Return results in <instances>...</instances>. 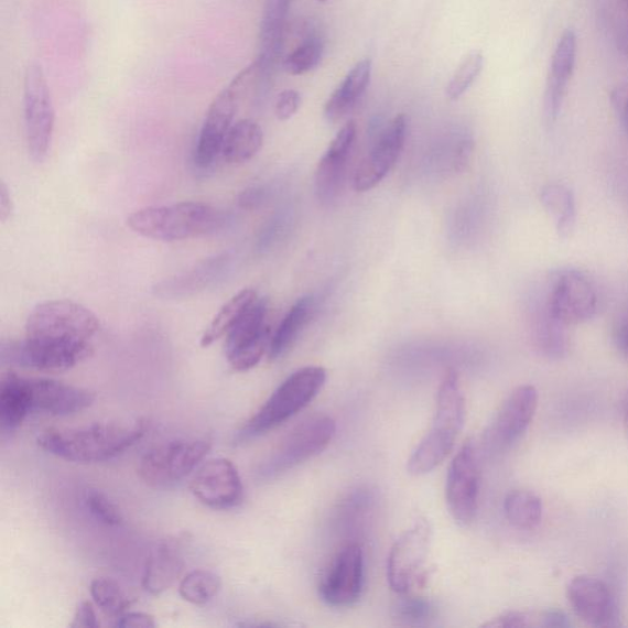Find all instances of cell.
<instances>
[{"label":"cell","mask_w":628,"mask_h":628,"mask_svg":"<svg viewBox=\"0 0 628 628\" xmlns=\"http://www.w3.org/2000/svg\"><path fill=\"white\" fill-rule=\"evenodd\" d=\"M99 329V320L80 303L43 302L28 317L25 339L2 345V361L43 372H66L91 356V340Z\"/></svg>","instance_id":"1"},{"label":"cell","mask_w":628,"mask_h":628,"mask_svg":"<svg viewBox=\"0 0 628 628\" xmlns=\"http://www.w3.org/2000/svg\"><path fill=\"white\" fill-rule=\"evenodd\" d=\"M148 427L145 419H137L96 422L74 429H48L37 437V445L67 462L102 463L133 447L145 436Z\"/></svg>","instance_id":"2"},{"label":"cell","mask_w":628,"mask_h":628,"mask_svg":"<svg viewBox=\"0 0 628 628\" xmlns=\"http://www.w3.org/2000/svg\"><path fill=\"white\" fill-rule=\"evenodd\" d=\"M270 85L257 61L249 64L236 75L232 82L215 97L209 106L207 116L194 150V164L198 169H210L216 159L221 155L227 133L234 126V119L247 97L263 94Z\"/></svg>","instance_id":"3"},{"label":"cell","mask_w":628,"mask_h":628,"mask_svg":"<svg viewBox=\"0 0 628 628\" xmlns=\"http://www.w3.org/2000/svg\"><path fill=\"white\" fill-rule=\"evenodd\" d=\"M226 216L209 204L183 202L149 207L129 215V229L151 240L175 242L214 234L221 229Z\"/></svg>","instance_id":"4"},{"label":"cell","mask_w":628,"mask_h":628,"mask_svg":"<svg viewBox=\"0 0 628 628\" xmlns=\"http://www.w3.org/2000/svg\"><path fill=\"white\" fill-rule=\"evenodd\" d=\"M465 400L456 371H448L443 378L437 394L435 419L426 436L408 462V472L421 476L436 469L456 446L464 426Z\"/></svg>","instance_id":"5"},{"label":"cell","mask_w":628,"mask_h":628,"mask_svg":"<svg viewBox=\"0 0 628 628\" xmlns=\"http://www.w3.org/2000/svg\"><path fill=\"white\" fill-rule=\"evenodd\" d=\"M326 381L327 371L320 366L303 367L292 373L237 432L236 443H246L283 425L318 396Z\"/></svg>","instance_id":"6"},{"label":"cell","mask_w":628,"mask_h":628,"mask_svg":"<svg viewBox=\"0 0 628 628\" xmlns=\"http://www.w3.org/2000/svg\"><path fill=\"white\" fill-rule=\"evenodd\" d=\"M337 424L331 416H313L292 430L280 445L259 465V479L272 480L318 456L329 446Z\"/></svg>","instance_id":"7"},{"label":"cell","mask_w":628,"mask_h":628,"mask_svg":"<svg viewBox=\"0 0 628 628\" xmlns=\"http://www.w3.org/2000/svg\"><path fill=\"white\" fill-rule=\"evenodd\" d=\"M210 448L212 441L207 438H182L162 443L140 458L138 476L153 487L175 485L198 467Z\"/></svg>","instance_id":"8"},{"label":"cell","mask_w":628,"mask_h":628,"mask_svg":"<svg viewBox=\"0 0 628 628\" xmlns=\"http://www.w3.org/2000/svg\"><path fill=\"white\" fill-rule=\"evenodd\" d=\"M24 119L29 154L41 164L48 156L56 113L46 74L37 62L30 63L25 72Z\"/></svg>","instance_id":"9"},{"label":"cell","mask_w":628,"mask_h":628,"mask_svg":"<svg viewBox=\"0 0 628 628\" xmlns=\"http://www.w3.org/2000/svg\"><path fill=\"white\" fill-rule=\"evenodd\" d=\"M431 540L430 523L419 519L396 541L387 565L389 586L396 593L405 595L425 582Z\"/></svg>","instance_id":"10"},{"label":"cell","mask_w":628,"mask_h":628,"mask_svg":"<svg viewBox=\"0 0 628 628\" xmlns=\"http://www.w3.org/2000/svg\"><path fill=\"white\" fill-rule=\"evenodd\" d=\"M481 485L480 451L470 440L453 458L447 475L446 500L453 518L463 526L478 512Z\"/></svg>","instance_id":"11"},{"label":"cell","mask_w":628,"mask_h":628,"mask_svg":"<svg viewBox=\"0 0 628 628\" xmlns=\"http://www.w3.org/2000/svg\"><path fill=\"white\" fill-rule=\"evenodd\" d=\"M268 301L257 300L227 334L225 353L235 371L252 370L269 351L270 328L266 323Z\"/></svg>","instance_id":"12"},{"label":"cell","mask_w":628,"mask_h":628,"mask_svg":"<svg viewBox=\"0 0 628 628\" xmlns=\"http://www.w3.org/2000/svg\"><path fill=\"white\" fill-rule=\"evenodd\" d=\"M598 297L591 281L577 270L561 272L549 292L546 311L563 326H576L593 318Z\"/></svg>","instance_id":"13"},{"label":"cell","mask_w":628,"mask_h":628,"mask_svg":"<svg viewBox=\"0 0 628 628\" xmlns=\"http://www.w3.org/2000/svg\"><path fill=\"white\" fill-rule=\"evenodd\" d=\"M194 497L215 511L231 510L243 501L245 487L236 465L226 458L204 463L191 481Z\"/></svg>","instance_id":"14"},{"label":"cell","mask_w":628,"mask_h":628,"mask_svg":"<svg viewBox=\"0 0 628 628\" xmlns=\"http://www.w3.org/2000/svg\"><path fill=\"white\" fill-rule=\"evenodd\" d=\"M539 394L533 386H521L505 400L492 424L487 429L484 445L489 451L510 447L523 433L535 416Z\"/></svg>","instance_id":"15"},{"label":"cell","mask_w":628,"mask_h":628,"mask_svg":"<svg viewBox=\"0 0 628 628\" xmlns=\"http://www.w3.org/2000/svg\"><path fill=\"white\" fill-rule=\"evenodd\" d=\"M364 551L351 543L342 549L321 584V597L333 608H346L361 597L364 587Z\"/></svg>","instance_id":"16"},{"label":"cell","mask_w":628,"mask_h":628,"mask_svg":"<svg viewBox=\"0 0 628 628\" xmlns=\"http://www.w3.org/2000/svg\"><path fill=\"white\" fill-rule=\"evenodd\" d=\"M25 387L31 414L69 416L90 408L96 399L88 389L47 378H26Z\"/></svg>","instance_id":"17"},{"label":"cell","mask_w":628,"mask_h":628,"mask_svg":"<svg viewBox=\"0 0 628 628\" xmlns=\"http://www.w3.org/2000/svg\"><path fill=\"white\" fill-rule=\"evenodd\" d=\"M408 118L397 116L378 138L376 145L357 169L354 177L356 192H367L380 184L393 169L405 145Z\"/></svg>","instance_id":"18"},{"label":"cell","mask_w":628,"mask_h":628,"mask_svg":"<svg viewBox=\"0 0 628 628\" xmlns=\"http://www.w3.org/2000/svg\"><path fill=\"white\" fill-rule=\"evenodd\" d=\"M567 598L573 611L592 626H614L617 608L608 584L589 576H578L569 584Z\"/></svg>","instance_id":"19"},{"label":"cell","mask_w":628,"mask_h":628,"mask_svg":"<svg viewBox=\"0 0 628 628\" xmlns=\"http://www.w3.org/2000/svg\"><path fill=\"white\" fill-rule=\"evenodd\" d=\"M577 58V35L567 29L560 37L552 54L546 80L544 112L549 124L557 121L563 102L569 91V84L575 71Z\"/></svg>","instance_id":"20"},{"label":"cell","mask_w":628,"mask_h":628,"mask_svg":"<svg viewBox=\"0 0 628 628\" xmlns=\"http://www.w3.org/2000/svg\"><path fill=\"white\" fill-rule=\"evenodd\" d=\"M356 133L355 122L346 123L334 138L327 153L320 160L316 171V193L323 204H331L339 196Z\"/></svg>","instance_id":"21"},{"label":"cell","mask_w":628,"mask_h":628,"mask_svg":"<svg viewBox=\"0 0 628 628\" xmlns=\"http://www.w3.org/2000/svg\"><path fill=\"white\" fill-rule=\"evenodd\" d=\"M231 262L232 257L230 253L205 259V261L186 270V272L162 280L154 288L155 295L167 300L196 295L223 279L231 269Z\"/></svg>","instance_id":"22"},{"label":"cell","mask_w":628,"mask_h":628,"mask_svg":"<svg viewBox=\"0 0 628 628\" xmlns=\"http://www.w3.org/2000/svg\"><path fill=\"white\" fill-rule=\"evenodd\" d=\"M292 0H267L256 59L268 78L273 75L283 56L288 15Z\"/></svg>","instance_id":"23"},{"label":"cell","mask_w":628,"mask_h":628,"mask_svg":"<svg viewBox=\"0 0 628 628\" xmlns=\"http://www.w3.org/2000/svg\"><path fill=\"white\" fill-rule=\"evenodd\" d=\"M183 569L184 556L178 541H161L145 561L142 586L151 595L164 593L176 583Z\"/></svg>","instance_id":"24"},{"label":"cell","mask_w":628,"mask_h":628,"mask_svg":"<svg viewBox=\"0 0 628 628\" xmlns=\"http://www.w3.org/2000/svg\"><path fill=\"white\" fill-rule=\"evenodd\" d=\"M371 72L372 63L370 59L355 64V67L346 75L344 82L332 94L326 107H324V116L328 122L337 123L353 110L370 84Z\"/></svg>","instance_id":"25"},{"label":"cell","mask_w":628,"mask_h":628,"mask_svg":"<svg viewBox=\"0 0 628 628\" xmlns=\"http://www.w3.org/2000/svg\"><path fill=\"white\" fill-rule=\"evenodd\" d=\"M31 415L25 377L8 372L0 382V426L3 432H14Z\"/></svg>","instance_id":"26"},{"label":"cell","mask_w":628,"mask_h":628,"mask_svg":"<svg viewBox=\"0 0 628 628\" xmlns=\"http://www.w3.org/2000/svg\"><path fill=\"white\" fill-rule=\"evenodd\" d=\"M263 142L262 127L252 119H241L227 133L221 156L231 165L245 164L261 151Z\"/></svg>","instance_id":"27"},{"label":"cell","mask_w":628,"mask_h":628,"mask_svg":"<svg viewBox=\"0 0 628 628\" xmlns=\"http://www.w3.org/2000/svg\"><path fill=\"white\" fill-rule=\"evenodd\" d=\"M540 202L555 219L559 237L569 238L575 230L577 205L575 194L563 184H548L540 192Z\"/></svg>","instance_id":"28"},{"label":"cell","mask_w":628,"mask_h":628,"mask_svg":"<svg viewBox=\"0 0 628 628\" xmlns=\"http://www.w3.org/2000/svg\"><path fill=\"white\" fill-rule=\"evenodd\" d=\"M313 312V297L306 296L297 300L290 308L283 322L280 323L275 334L270 340L269 359L274 361L284 356L296 342L300 333L306 327Z\"/></svg>","instance_id":"29"},{"label":"cell","mask_w":628,"mask_h":628,"mask_svg":"<svg viewBox=\"0 0 628 628\" xmlns=\"http://www.w3.org/2000/svg\"><path fill=\"white\" fill-rule=\"evenodd\" d=\"M258 300L257 292L253 289H245L220 308L210 322L207 329L202 335L201 345L203 348H209L215 342H218L230 333L236 323L241 320L243 314Z\"/></svg>","instance_id":"30"},{"label":"cell","mask_w":628,"mask_h":628,"mask_svg":"<svg viewBox=\"0 0 628 628\" xmlns=\"http://www.w3.org/2000/svg\"><path fill=\"white\" fill-rule=\"evenodd\" d=\"M505 515L513 527L523 530L537 528L543 518V502L533 492L516 490L505 498Z\"/></svg>","instance_id":"31"},{"label":"cell","mask_w":628,"mask_h":628,"mask_svg":"<svg viewBox=\"0 0 628 628\" xmlns=\"http://www.w3.org/2000/svg\"><path fill=\"white\" fill-rule=\"evenodd\" d=\"M324 52V42L312 26L306 29L301 45L283 61L284 69L291 75H303L318 67Z\"/></svg>","instance_id":"32"},{"label":"cell","mask_w":628,"mask_h":628,"mask_svg":"<svg viewBox=\"0 0 628 628\" xmlns=\"http://www.w3.org/2000/svg\"><path fill=\"white\" fill-rule=\"evenodd\" d=\"M221 589V578L209 570H194L180 583L183 600L194 605L212 602Z\"/></svg>","instance_id":"33"},{"label":"cell","mask_w":628,"mask_h":628,"mask_svg":"<svg viewBox=\"0 0 628 628\" xmlns=\"http://www.w3.org/2000/svg\"><path fill=\"white\" fill-rule=\"evenodd\" d=\"M91 597L97 606L106 614L118 617L132 605L124 589L112 578H96L90 584Z\"/></svg>","instance_id":"34"},{"label":"cell","mask_w":628,"mask_h":628,"mask_svg":"<svg viewBox=\"0 0 628 628\" xmlns=\"http://www.w3.org/2000/svg\"><path fill=\"white\" fill-rule=\"evenodd\" d=\"M484 68V56L480 52H473L465 58L447 86V96L451 100H458L467 93Z\"/></svg>","instance_id":"35"},{"label":"cell","mask_w":628,"mask_h":628,"mask_svg":"<svg viewBox=\"0 0 628 628\" xmlns=\"http://www.w3.org/2000/svg\"><path fill=\"white\" fill-rule=\"evenodd\" d=\"M396 619L405 625L426 624L435 614V608L425 598H404L396 606Z\"/></svg>","instance_id":"36"},{"label":"cell","mask_w":628,"mask_h":628,"mask_svg":"<svg viewBox=\"0 0 628 628\" xmlns=\"http://www.w3.org/2000/svg\"><path fill=\"white\" fill-rule=\"evenodd\" d=\"M85 504L97 521L110 527H119L123 523L121 511L106 495L97 491L89 492L85 498Z\"/></svg>","instance_id":"37"},{"label":"cell","mask_w":628,"mask_h":628,"mask_svg":"<svg viewBox=\"0 0 628 628\" xmlns=\"http://www.w3.org/2000/svg\"><path fill=\"white\" fill-rule=\"evenodd\" d=\"M534 616L524 611H507L494 617L484 627L490 628H522L537 626Z\"/></svg>","instance_id":"38"},{"label":"cell","mask_w":628,"mask_h":628,"mask_svg":"<svg viewBox=\"0 0 628 628\" xmlns=\"http://www.w3.org/2000/svg\"><path fill=\"white\" fill-rule=\"evenodd\" d=\"M301 105V96L296 90H285L278 96L275 116L279 121H289L294 117Z\"/></svg>","instance_id":"39"},{"label":"cell","mask_w":628,"mask_h":628,"mask_svg":"<svg viewBox=\"0 0 628 628\" xmlns=\"http://www.w3.org/2000/svg\"><path fill=\"white\" fill-rule=\"evenodd\" d=\"M116 627L119 628H155V617L145 613L126 611L116 617Z\"/></svg>","instance_id":"40"},{"label":"cell","mask_w":628,"mask_h":628,"mask_svg":"<svg viewBox=\"0 0 628 628\" xmlns=\"http://www.w3.org/2000/svg\"><path fill=\"white\" fill-rule=\"evenodd\" d=\"M611 104L628 134V83L616 86L611 93Z\"/></svg>","instance_id":"41"},{"label":"cell","mask_w":628,"mask_h":628,"mask_svg":"<svg viewBox=\"0 0 628 628\" xmlns=\"http://www.w3.org/2000/svg\"><path fill=\"white\" fill-rule=\"evenodd\" d=\"M474 149L475 144L473 139L465 138L461 140L456 149V153H454V159H453L454 171L458 173H464L465 171L469 170L474 156Z\"/></svg>","instance_id":"42"},{"label":"cell","mask_w":628,"mask_h":628,"mask_svg":"<svg viewBox=\"0 0 628 628\" xmlns=\"http://www.w3.org/2000/svg\"><path fill=\"white\" fill-rule=\"evenodd\" d=\"M100 626L99 619H97L96 611L90 602H82L78 605L77 610H75L73 622L71 627L73 628H97Z\"/></svg>","instance_id":"43"},{"label":"cell","mask_w":628,"mask_h":628,"mask_svg":"<svg viewBox=\"0 0 628 628\" xmlns=\"http://www.w3.org/2000/svg\"><path fill=\"white\" fill-rule=\"evenodd\" d=\"M538 626L541 627H569L571 622L565 613L560 610H549L541 615L538 619Z\"/></svg>","instance_id":"44"},{"label":"cell","mask_w":628,"mask_h":628,"mask_svg":"<svg viewBox=\"0 0 628 628\" xmlns=\"http://www.w3.org/2000/svg\"><path fill=\"white\" fill-rule=\"evenodd\" d=\"M14 213V203L6 182L0 183V220L7 223Z\"/></svg>","instance_id":"45"},{"label":"cell","mask_w":628,"mask_h":628,"mask_svg":"<svg viewBox=\"0 0 628 628\" xmlns=\"http://www.w3.org/2000/svg\"><path fill=\"white\" fill-rule=\"evenodd\" d=\"M264 199V191L253 187L245 191L240 196V205L246 209L257 208Z\"/></svg>","instance_id":"46"},{"label":"cell","mask_w":628,"mask_h":628,"mask_svg":"<svg viewBox=\"0 0 628 628\" xmlns=\"http://www.w3.org/2000/svg\"><path fill=\"white\" fill-rule=\"evenodd\" d=\"M617 47L628 57V26H625L617 32Z\"/></svg>","instance_id":"47"},{"label":"cell","mask_w":628,"mask_h":628,"mask_svg":"<svg viewBox=\"0 0 628 628\" xmlns=\"http://www.w3.org/2000/svg\"><path fill=\"white\" fill-rule=\"evenodd\" d=\"M619 342L622 350L628 355V327L622 331Z\"/></svg>","instance_id":"48"},{"label":"cell","mask_w":628,"mask_h":628,"mask_svg":"<svg viewBox=\"0 0 628 628\" xmlns=\"http://www.w3.org/2000/svg\"><path fill=\"white\" fill-rule=\"evenodd\" d=\"M624 413H625L626 426H627V430H628V393H627V396H626L625 403H624Z\"/></svg>","instance_id":"49"},{"label":"cell","mask_w":628,"mask_h":628,"mask_svg":"<svg viewBox=\"0 0 628 628\" xmlns=\"http://www.w3.org/2000/svg\"><path fill=\"white\" fill-rule=\"evenodd\" d=\"M320 2L326 3V2H328V0H320Z\"/></svg>","instance_id":"50"},{"label":"cell","mask_w":628,"mask_h":628,"mask_svg":"<svg viewBox=\"0 0 628 628\" xmlns=\"http://www.w3.org/2000/svg\"><path fill=\"white\" fill-rule=\"evenodd\" d=\"M626 2H628V0H626Z\"/></svg>","instance_id":"51"}]
</instances>
